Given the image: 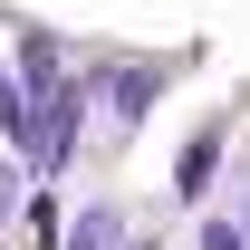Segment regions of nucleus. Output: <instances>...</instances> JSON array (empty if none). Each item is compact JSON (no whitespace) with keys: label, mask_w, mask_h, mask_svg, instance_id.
<instances>
[{"label":"nucleus","mask_w":250,"mask_h":250,"mask_svg":"<svg viewBox=\"0 0 250 250\" xmlns=\"http://www.w3.org/2000/svg\"><path fill=\"white\" fill-rule=\"evenodd\" d=\"M58 250H125V212L116 202H87V212L58 231Z\"/></svg>","instance_id":"2"},{"label":"nucleus","mask_w":250,"mask_h":250,"mask_svg":"<svg viewBox=\"0 0 250 250\" xmlns=\"http://www.w3.org/2000/svg\"><path fill=\"white\" fill-rule=\"evenodd\" d=\"M202 250H241V231H231V221H212V231H202Z\"/></svg>","instance_id":"5"},{"label":"nucleus","mask_w":250,"mask_h":250,"mask_svg":"<svg viewBox=\"0 0 250 250\" xmlns=\"http://www.w3.org/2000/svg\"><path fill=\"white\" fill-rule=\"evenodd\" d=\"M212 164H221V125H202V135L183 145V164H173V183H183V192H202V183H212Z\"/></svg>","instance_id":"3"},{"label":"nucleus","mask_w":250,"mask_h":250,"mask_svg":"<svg viewBox=\"0 0 250 250\" xmlns=\"http://www.w3.org/2000/svg\"><path fill=\"white\" fill-rule=\"evenodd\" d=\"M0 135L29 145V96H20V77H0Z\"/></svg>","instance_id":"4"},{"label":"nucleus","mask_w":250,"mask_h":250,"mask_svg":"<svg viewBox=\"0 0 250 250\" xmlns=\"http://www.w3.org/2000/svg\"><path fill=\"white\" fill-rule=\"evenodd\" d=\"M164 77H173V67H145V58H135V67H106V106H116V125H135V116H145Z\"/></svg>","instance_id":"1"},{"label":"nucleus","mask_w":250,"mask_h":250,"mask_svg":"<svg viewBox=\"0 0 250 250\" xmlns=\"http://www.w3.org/2000/svg\"><path fill=\"white\" fill-rule=\"evenodd\" d=\"M125 250H154V241H125Z\"/></svg>","instance_id":"7"},{"label":"nucleus","mask_w":250,"mask_h":250,"mask_svg":"<svg viewBox=\"0 0 250 250\" xmlns=\"http://www.w3.org/2000/svg\"><path fill=\"white\" fill-rule=\"evenodd\" d=\"M241 250H250V231H241Z\"/></svg>","instance_id":"8"},{"label":"nucleus","mask_w":250,"mask_h":250,"mask_svg":"<svg viewBox=\"0 0 250 250\" xmlns=\"http://www.w3.org/2000/svg\"><path fill=\"white\" fill-rule=\"evenodd\" d=\"M0 221H10V183H0Z\"/></svg>","instance_id":"6"}]
</instances>
